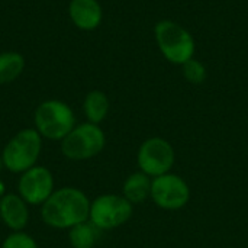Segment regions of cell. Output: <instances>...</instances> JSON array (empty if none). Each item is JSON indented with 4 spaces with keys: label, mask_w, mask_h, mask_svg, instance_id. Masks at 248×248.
<instances>
[{
    "label": "cell",
    "mask_w": 248,
    "mask_h": 248,
    "mask_svg": "<svg viewBox=\"0 0 248 248\" xmlns=\"http://www.w3.org/2000/svg\"><path fill=\"white\" fill-rule=\"evenodd\" d=\"M134 214V205L122 195L106 193L90 203L89 221L100 231L115 230L126 224Z\"/></svg>",
    "instance_id": "obj_6"
},
{
    "label": "cell",
    "mask_w": 248,
    "mask_h": 248,
    "mask_svg": "<svg viewBox=\"0 0 248 248\" xmlns=\"http://www.w3.org/2000/svg\"><path fill=\"white\" fill-rule=\"evenodd\" d=\"M25 70V57L17 51L0 52V84H9Z\"/></svg>",
    "instance_id": "obj_14"
},
{
    "label": "cell",
    "mask_w": 248,
    "mask_h": 248,
    "mask_svg": "<svg viewBox=\"0 0 248 248\" xmlns=\"http://www.w3.org/2000/svg\"><path fill=\"white\" fill-rule=\"evenodd\" d=\"M0 248H38V246H36V241L31 235L19 231L6 237Z\"/></svg>",
    "instance_id": "obj_17"
},
{
    "label": "cell",
    "mask_w": 248,
    "mask_h": 248,
    "mask_svg": "<svg viewBox=\"0 0 248 248\" xmlns=\"http://www.w3.org/2000/svg\"><path fill=\"white\" fill-rule=\"evenodd\" d=\"M68 17L80 31H94L103 20V9L97 0H70Z\"/></svg>",
    "instance_id": "obj_10"
},
{
    "label": "cell",
    "mask_w": 248,
    "mask_h": 248,
    "mask_svg": "<svg viewBox=\"0 0 248 248\" xmlns=\"http://www.w3.org/2000/svg\"><path fill=\"white\" fill-rule=\"evenodd\" d=\"M99 232L100 230H97L90 221H86L70 228L68 240L73 248H94L99 240Z\"/></svg>",
    "instance_id": "obj_15"
},
{
    "label": "cell",
    "mask_w": 248,
    "mask_h": 248,
    "mask_svg": "<svg viewBox=\"0 0 248 248\" xmlns=\"http://www.w3.org/2000/svg\"><path fill=\"white\" fill-rule=\"evenodd\" d=\"M192 192L187 182L174 173H167L153 179L151 199L164 211H179L190 201Z\"/></svg>",
    "instance_id": "obj_8"
},
{
    "label": "cell",
    "mask_w": 248,
    "mask_h": 248,
    "mask_svg": "<svg viewBox=\"0 0 248 248\" xmlns=\"http://www.w3.org/2000/svg\"><path fill=\"white\" fill-rule=\"evenodd\" d=\"M3 167H4V166H3V161H1V157H0V171L3 170Z\"/></svg>",
    "instance_id": "obj_19"
},
{
    "label": "cell",
    "mask_w": 248,
    "mask_h": 248,
    "mask_svg": "<svg viewBox=\"0 0 248 248\" xmlns=\"http://www.w3.org/2000/svg\"><path fill=\"white\" fill-rule=\"evenodd\" d=\"M0 219L13 232L22 231L29 221L28 203L19 195H4L0 198Z\"/></svg>",
    "instance_id": "obj_11"
},
{
    "label": "cell",
    "mask_w": 248,
    "mask_h": 248,
    "mask_svg": "<svg viewBox=\"0 0 248 248\" xmlns=\"http://www.w3.org/2000/svg\"><path fill=\"white\" fill-rule=\"evenodd\" d=\"M33 124L42 138L62 141L76 126V115L65 102L49 99L35 109Z\"/></svg>",
    "instance_id": "obj_4"
},
{
    "label": "cell",
    "mask_w": 248,
    "mask_h": 248,
    "mask_svg": "<svg viewBox=\"0 0 248 248\" xmlns=\"http://www.w3.org/2000/svg\"><path fill=\"white\" fill-rule=\"evenodd\" d=\"M110 109V102L106 93L102 90H92L86 94L83 102V110L87 118V122L92 124H102Z\"/></svg>",
    "instance_id": "obj_13"
},
{
    "label": "cell",
    "mask_w": 248,
    "mask_h": 248,
    "mask_svg": "<svg viewBox=\"0 0 248 248\" xmlns=\"http://www.w3.org/2000/svg\"><path fill=\"white\" fill-rule=\"evenodd\" d=\"M106 145L103 129L92 122L76 125L73 131L61 141V153L74 161L90 160L99 155Z\"/></svg>",
    "instance_id": "obj_5"
},
{
    "label": "cell",
    "mask_w": 248,
    "mask_h": 248,
    "mask_svg": "<svg viewBox=\"0 0 248 248\" xmlns=\"http://www.w3.org/2000/svg\"><path fill=\"white\" fill-rule=\"evenodd\" d=\"M153 179L142 171H135L126 177L122 186V196L132 205H140L151 198Z\"/></svg>",
    "instance_id": "obj_12"
},
{
    "label": "cell",
    "mask_w": 248,
    "mask_h": 248,
    "mask_svg": "<svg viewBox=\"0 0 248 248\" xmlns=\"http://www.w3.org/2000/svg\"><path fill=\"white\" fill-rule=\"evenodd\" d=\"M182 73L185 80L189 81L190 84H202L208 77L205 64L196 58H190L189 61L182 64Z\"/></svg>",
    "instance_id": "obj_16"
},
{
    "label": "cell",
    "mask_w": 248,
    "mask_h": 248,
    "mask_svg": "<svg viewBox=\"0 0 248 248\" xmlns=\"http://www.w3.org/2000/svg\"><path fill=\"white\" fill-rule=\"evenodd\" d=\"M174 163V148L167 140L161 137L148 138L138 148L137 164L140 167V171L145 173L151 179L170 173Z\"/></svg>",
    "instance_id": "obj_7"
},
{
    "label": "cell",
    "mask_w": 248,
    "mask_h": 248,
    "mask_svg": "<svg viewBox=\"0 0 248 248\" xmlns=\"http://www.w3.org/2000/svg\"><path fill=\"white\" fill-rule=\"evenodd\" d=\"M154 38L163 57L176 65H182L195 55L196 44L192 33L174 20L163 19L154 26Z\"/></svg>",
    "instance_id": "obj_2"
},
{
    "label": "cell",
    "mask_w": 248,
    "mask_h": 248,
    "mask_svg": "<svg viewBox=\"0 0 248 248\" xmlns=\"http://www.w3.org/2000/svg\"><path fill=\"white\" fill-rule=\"evenodd\" d=\"M42 150V137L35 128H25L15 134L1 151L4 169L12 173H25L36 166Z\"/></svg>",
    "instance_id": "obj_3"
},
{
    "label": "cell",
    "mask_w": 248,
    "mask_h": 248,
    "mask_svg": "<svg viewBox=\"0 0 248 248\" xmlns=\"http://www.w3.org/2000/svg\"><path fill=\"white\" fill-rule=\"evenodd\" d=\"M4 190H6V189H4V185L0 182V198H3V196H4Z\"/></svg>",
    "instance_id": "obj_18"
},
{
    "label": "cell",
    "mask_w": 248,
    "mask_h": 248,
    "mask_svg": "<svg viewBox=\"0 0 248 248\" xmlns=\"http://www.w3.org/2000/svg\"><path fill=\"white\" fill-rule=\"evenodd\" d=\"M54 190L52 173L42 166L26 170L17 182V195L29 205H42Z\"/></svg>",
    "instance_id": "obj_9"
},
{
    "label": "cell",
    "mask_w": 248,
    "mask_h": 248,
    "mask_svg": "<svg viewBox=\"0 0 248 248\" xmlns=\"http://www.w3.org/2000/svg\"><path fill=\"white\" fill-rule=\"evenodd\" d=\"M90 201L77 187H61L41 205V218L45 225L55 230H70L89 221Z\"/></svg>",
    "instance_id": "obj_1"
}]
</instances>
